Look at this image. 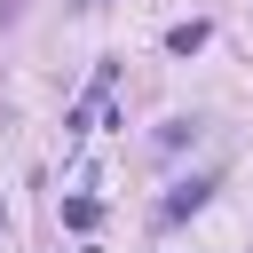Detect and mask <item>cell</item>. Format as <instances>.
I'll return each instance as SVG.
<instances>
[{"mask_svg":"<svg viewBox=\"0 0 253 253\" xmlns=\"http://www.w3.org/2000/svg\"><path fill=\"white\" fill-rule=\"evenodd\" d=\"M206 190H213V174H190V182H174V190L158 198V213H166V221H182V213H198V206H206Z\"/></svg>","mask_w":253,"mask_h":253,"instance_id":"6da1fadb","label":"cell"},{"mask_svg":"<svg viewBox=\"0 0 253 253\" xmlns=\"http://www.w3.org/2000/svg\"><path fill=\"white\" fill-rule=\"evenodd\" d=\"M166 47H174V55H198V47H206V24H198V16H190V24H174V32H166Z\"/></svg>","mask_w":253,"mask_h":253,"instance_id":"7a4b0ae2","label":"cell"},{"mask_svg":"<svg viewBox=\"0 0 253 253\" xmlns=\"http://www.w3.org/2000/svg\"><path fill=\"white\" fill-rule=\"evenodd\" d=\"M95 221H103L95 198H63V229H95Z\"/></svg>","mask_w":253,"mask_h":253,"instance_id":"3957f363","label":"cell"},{"mask_svg":"<svg viewBox=\"0 0 253 253\" xmlns=\"http://www.w3.org/2000/svg\"><path fill=\"white\" fill-rule=\"evenodd\" d=\"M190 134H198V119H166V126H158V150H182Z\"/></svg>","mask_w":253,"mask_h":253,"instance_id":"277c9868","label":"cell"}]
</instances>
